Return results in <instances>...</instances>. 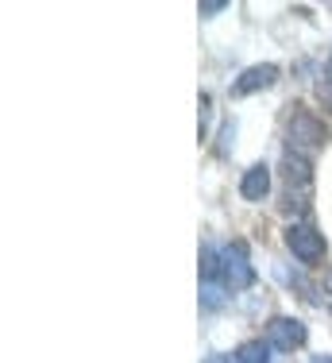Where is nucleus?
Here are the masks:
<instances>
[{
	"label": "nucleus",
	"instance_id": "nucleus-1",
	"mask_svg": "<svg viewBox=\"0 0 332 363\" xmlns=\"http://www.w3.org/2000/svg\"><path fill=\"white\" fill-rule=\"evenodd\" d=\"M325 140H328L325 124H321L313 112H305V108H298V112L290 116V124H286V143H290L294 155L317 151V147H325Z\"/></svg>",
	"mask_w": 332,
	"mask_h": 363
},
{
	"label": "nucleus",
	"instance_id": "nucleus-2",
	"mask_svg": "<svg viewBox=\"0 0 332 363\" xmlns=\"http://www.w3.org/2000/svg\"><path fill=\"white\" fill-rule=\"evenodd\" d=\"M221 263H224V286H228L232 294L255 286L259 274H255V267H251V259H248V244H243V240H232V244L221 247Z\"/></svg>",
	"mask_w": 332,
	"mask_h": 363
},
{
	"label": "nucleus",
	"instance_id": "nucleus-3",
	"mask_svg": "<svg viewBox=\"0 0 332 363\" xmlns=\"http://www.w3.org/2000/svg\"><path fill=\"white\" fill-rule=\"evenodd\" d=\"M286 247L294 252V259L305 267H317L325 259V236L313 224H290L286 228Z\"/></svg>",
	"mask_w": 332,
	"mask_h": 363
},
{
	"label": "nucleus",
	"instance_id": "nucleus-4",
	"mask_svg": "<svg viewBox=\"0 0 332 363\" xmlns=\"http://www.w3.org/2000/svg\"><path fill=\"white\" fill-rule=\"evenodd\" d=\"M282 178H286V197H290V205H305V201H309L313 167H309V159H305V155L286 151V159H282Z\"/></svg>",
	"mask_w": 332,
	"mask_h": 363
},
{
	"label": "nucleus",
	"instance_id": "nucleus-5",
	"mask_svg": "<svg viewBox=\"0 0 332 363\" xmlns=\"http://www.w3.org/2000/svg\"><path fill=\"white\" fill-rule=\"evenodd\" d=\"M305 325L298 321V317H270L267 321V344L275 352H294L305 344Z\"/></svg>",
	"mask_w": 332,
	"mask_h": 363
},
{
	"label": "nucleus",
	"instance_id": "nucleus-6",
	"mask_svg": "<svg viewBox=\"0 0 332 363\" xmlns=\"http://www.w3.org/2000/svg\"><path fill=\"white\" fill-rule=\"evenodd\" d=\"M275 82H278V66L275 62L248 66V70L232 82V97H251V93H259V89H270Z\"/></svg>",
	"mask_w": 332,
	"mask_h": 363
},
{
	"label": "nucleus",
	"instance_id": "nucleus-7",
	"mask_svg": "<svg viewBox=\"0 0 332 363\" xmlns=\"http://www.w3.org/2000/svg\"><path fill=\"white\" fill-rule=\"evenodd\" d=\"M267 194H270V167L267 162H255V167H248L240 178V197L255 205V201H267Z\"/></svg>",
	"mask_w": 332,
	"mask_h": 363
},
{
	"label": "nucleus",
	"instance_id": "nucleus-8",
	"mask_svg": "<svg viewBox=\"0 0 332 363\" xmlns=\"http://www.w3.org/2000/svg\"><path fill=\"white\" fill-rule=\"evenodd\" d=\"M270 344L267 340H243L240 348H236V359L240 363H275V356H270Z\"/></svg>",
	"mask_w": 332,
	"mask_h": 363
},
{
	"label": "nucleus",
	"instance_id": "nucleus-9",
	"mask_svg": "<svg viewBox=\"0 0 332 363\" xmlns=\"http://www.w3.org/2000/svg\"><path fill=\"white\" fill-rule=\"evenodd\" d=\"M201 279L205 282H216V279H224V263H221V252L216 247H201Z\"/></svg>",
	"mask_w": 332,
	"mask_h": 363
},
{
	"label": "nucleus",
	"instance_id": "nucleus-10",
	"mask_svg": "<svg viewBox=\"0 0 332 363\" xmlns=\"http://www.w3.org/2000/svg\"><path fill=\"white\" fill-rule=\"evenodd\" d=\"M201 301H205V309H221L224 306V290L216 286V282H205V298Z\"/></svg>",
	"mask_w": 332,
	"mask_h": 363
},
{
	"label": "nucleus",
	"instance_id": "nucleus-11",
	"mask_svg": "<svg viewBox=\"0 0 332 363\" xmlns=\"http://www.w3.org/2000/svg\"><path fill=\"white\" fill-rule=\"evenodd\" d=\"M228 8V0H205V4H197V12L201 16H216V12H224Z\"/></svg>",
	"mask_w": 332,
	"mask_h": 363
},
{
	"label": "nucleus",
	"instance_id": "nucleus-12",
	"mask_svg": "<svg viewBox=\"0 0 332 363\" xmlns=\"http://www.w3.org/2000/svg\"><path fill=\"white\" fill-rule=\"evenodd\" d=\"M317 97L325 101V108H332V77H321L317 82Z\"/></svg>",
	"mask_w": 332,
	"mask_h": 363
},
{
	"label": "nucleus",
	"instance_id": "nucleus-13",
	"mask_svg": "<svg viewBox=\"0 0 332 363\" xmlns=\"http://www.w3.org/2000/svg\"><path fill=\"white\" fill-rule=\"evenodd\" d=\"M205 363H240V359H236V356H209Z\"/></svg>",
	"mask_w": 332,
	"mask_h": 363
},
{
	"label": "nucleus",
	"instance_id": "nucleus-14",
	"mask_svg": "<svg viewBox=\"0 0 332 363\" xmlns=\"http://www.w3.org/2000/svg\"><path fill=\"white\" fill-rule=\"evenodd\" d=\"M325 286H328V294H332V271L325 274Z\"/></svg>",
	"mask_w": 332,
	"mask_h": 363
},
{
	"label": "nucleus",
	"instance_id": "nucleus-15",
	"mask_svg": "<svg viewBox=\"0 0 332 363\" xmlns=\"http://www.w3.org/2000/svg\"><path fill=\"white\" fill-rule=\"evenodd\" d=\"M313 363H332V356H317V359H313Z\"/></svg>",
	"mask_w": 332,
	"mask_h": 363
},
{
	"label": "nucleus",
	"instance_id": "nucleus-16",
	"mask_svg": "<svg viewBox=\"0 0 332 363\" xmlns=\"http://www.w3.org/2000/svg\"><path fill=\"white\" fill-rule=\"evenodd\" d=\"M328 77H332V55H328Z\"/></svg>",
	"mask_w": 332,
	"mask_h": 363
}]
</instances>
